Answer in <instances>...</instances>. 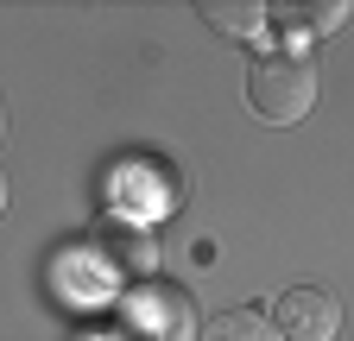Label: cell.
Masks as SVG:
<instances>
[{"label": "cell", "instance_id": "1", "mask_svg": "<svg viewBox=\"0 0 354 341\" xmlns=\"http://www.w3.org/2000/svg\"><path fill=\"white\" fill-rule=\"evenodd\" d=\"M247 108L272 126H297L317 108V64L304 51H266L247 70Z\"/></svg>", "mask_w": 354, "mask_h": 341}, {"label": "cell", "instance_id": "2", "mask_svg": "<svg viewBox=\"0 0 354 341\" xmlns=\"http://www.w3.org/2000/svg\"><path fill=\"white\" fill-rule=\"evenodd\" d=\"M120 341H196V310H190V297L177 291V284H133L120 297V316H114Z\"/></svg>", "mask_w": 354, "mask_h": 341}, {"label": "cell", "instance_id": "3", "mask_svg": "<svg viewBox=\"0 0 354 341\" xmlns=\"http://www.w3.org/2000/svg\"><path fill=\"white\" fill-rule=\"evenodd\" d=\"M272 335L279 341H335V329H342V310H335V297L329 291H317V284H291V291H279V304H272Z\"/></svg>", "mask_w": 354, "mask_h": 341}, {"label": "cell", "instance_id": "4", "mask_svg": "<svg viewBox=\"0 0 354 341\" xmlns=\"http://www.w3.org/2000/svg\"><path fill=\"white\" fill-rule=\"evenodd\" d=\"M108 260L133 284L158 278V240H152V228H108Z\"/></svg>", "mask_w": 354, "mask_h": 341}, {"label": "cell", "instance_id": "5", "mask_svg": "<svg viewBox=\"0 0 354 341\" xmlns=\"http://www.w3.org/2000/svg\"><path fill=\"white\" fill-rule=\"evenodd\" d=\"M196 341H279V335H272V322H266L259 310H221V316L203 322Z\"/></svg>", "mask_w": 354, "mask_h": 341}, {"label": "cell", "instance_id": "6", "mask_svg": "<svg viewBox=\"0 0 354 341\" xmlns=\"http://www.w3.org/2000/svg\"><path fill=\"white\" fill-rule=\"evenodd\" d=\"M209 26H221L228 38H253L259 32V19H266V7H221V0H209V7H196Z\"/></svg>", "mask_w": 354, "mask_h": 341}, {"label": "cell", "instance_id": "7", "mask_svg": "<svg viewBox=\"0 0 354 341\" xmlns=\"http://www.w3.org/2000/svg\"><path fill=\"white\" fill-rule=\"evenodd\" d=\"M0 139H7V108H0Z\"/></svg>", "mask_w": 354, "mask_h": 341}, {"label": "cell", "instance_id": "8", "mask_svg": "<svg viewBox=\"0 0 354 341\" xmlns=\"http://www.w3.org/2000/svg\"><path fill=\"white\" fill-rule=\"evenodd\" d=\"M0 208H7V177H0Z\"/></svg>", "mask_w": 354, "mask_h": 341}]
</instances>
